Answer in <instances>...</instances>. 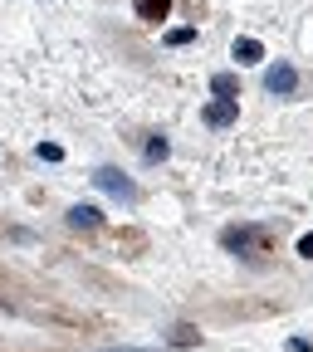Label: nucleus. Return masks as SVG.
I'll list each match as a JSON object with an SVG mask.
<instances>
[{
	"label": "nucleus",
	"mask_w": 313,
	"mask_h": 352,
	"mask_svg": "<svg viewBox=\"0 0 313 352\" xmlns=\"http://www.w3.org/2000/svg\"><path fill=\"white\" fill-rule=\"evenodd\" d=\"M211 94H215V98H235V94H240V78H235V74H215V78H211Z\"/></svg>",
	"instance_id": "6e6552de"
},
{
	"label": "nucleus",
	"mask_w": 313,
	"mask_h": 352,
	"mask_svg": "<svg viewBox=\"0 0 313 352\" xmlns=\"http://www.w3.org/2000/svg\"><path fill=\"white\" fill-rule=\"evenodd\" d=\"M191 39H196V34H191L186 25H182V30H171V34H166V44H191Z\"/></svg>",
	"instance_id": "9b49d317"
},
{
	"label": "nucleus",
	"mask_w": 313,
	"mask_h": 352,
	"mask_svg": "<svg viewBox=\"0 0 313 352\" xmlns=\"http://www.w3.org/2000/svg\"><path fill=\"white\" fill-rule=\"evenodd\" d=\"M138 15L157 25V20H166V15H171V0H138Z\"/></svg>",
	"instance_id": "423d86ee"
},
{
	"label": "nucleus",
	"mask_w": 313,
	"mask_h": 352,
	"mask_svg": "<svg viewBox=\"0 0 313 352\" xmlns=\"http://www.w3.org/2000/svg\"><path fill=\"white\" fill-rule=\"evenodd\" d=\"M264 245H270V235H264L259 226H235V230H226V250H235V254L264 250Z\"/></svg>",
	"instance_id": "f257e3e1"
},
{
	"label": "nucleus",
	"mask_w": 313,
	"mask_h": 352,
	"mask_svg": "<svg viewBox=\"0 0 313 352\" xmlns=\"http://www.w3.org/2000/svg\"><path fill=\"white\" fill-rule=\"evenodd\" d=\"M108 352H152V347H108Z\"/></svg>",
	"instance_id": "ddd939ff"
},
{
	"label": "nucleus",
	"mask_w": 313,
	"mask_h": 352,
	"mask_svg": "<svg viewBox=\"0 0 313 352\" xmlns=\"http://www.w3.org/2000/svg\"><path fill=\"white\" fill-rule=\"evenodd\" d=\"M235 122V98H215L206 103V127H230Z\"/></svg>",
	"instance_id": "20e7f679"
},
{
	"label": "nucleus",
	"mask_w": 313,
	"mask_h": 352,
	"mask_svg": "<svg viewBox=\"0 0 313 352\" xmlns=\"http://www.w3.org/2000/svg\"><path fill=\"white\" fill-rule=\"evenodd\" d=\"M294 83H299L294 64H270V74H264V88H270V94H294Z\"/></svg>",
	"instance_id": "7ed1b4c3"
},
{
	"label": "nucleus",
	"mask_w": 313,
	"mask_h": 352,
	"mask_svg": "<svg viewBox=\"0 0 313 352\" xmlns=\"http://www.w3.org/2000/svg\"><path fill=\"white\" fill-rule=\"evenodd\" d=\"M235 59L240 64H259L264 59V44L259 39H235Z\"/></svg>",
	"instance_id": "0eeeda50"
},
{
	"label": "nucleus",
	"mask_w": 313,
	"mask_h": 352,
	"mask_svg": "<svg viewBox=\"0 0 313 352\" xmlns=\"http://www.w3.org/2000/svg\"><path fill=\"white\" fill-rule=\"evenodd\" d=\"M69 226H74V230H98V226H103V210H98V206H74V210H69Z\"/></svg>",
	"instance_id": "39448f33"
},
{
	"label": "nucleus",
	"mask_w": 313,
	"mask_h": 352,
	"mask_svg": "<svg viewBox=\"0 0 313 352\" xmlns=\"http://www.w3.org/2000/svg\"><path fill=\"white\" fill-rule=\"evenodd\" d=\"M39 157H44V162H59V157H64V147H54V142H39Z\"/></svg>",
	"instance_id": "9d476101"
},
{
	"label": "nucleus",
	"mask_w": 313,
	"mask_h": 352,
	"mask_svg": "<svg viewBox=\"0 0 313 352\" xmlns=\"http://www.w3.org/2000/svg\"><path fill=\"white\" fill-rule=\"evenodd\" d=\"M299 254H303V259H313V235H303V240H299Z\"/></svg>",
	"instance_id": "f8f14e48"
},
{
	"label": "nucleus",
	"mask_w": 313,
	"mask_h": 352,
	"mask_svg": "<svg viewBox=\"0 0 313 352\" xmlns=\"http://www.w3.org/2000/svg\"><path fill=\"white\" fill-rule=\"evenodd\" d=\"M142 157H147V162H162V157H166V138H152V142L142 147Z\"/></svg>",
	"instance_id": "1a4fd4ad"
},
{
	"label": "nucleus",
	"mask_w": 313,
	"mask_h": 352,
	"mask_svg": "<svg viewBox=\"0 0 313 352\" xmlns=\"http://www.w3.org/2000/svg\"><path fill=\"white\" fill-rule=\"evenodd\" d=\"M94 182H98V186H103V191H108L113 201H122V206H127L132 196H138V191H132V182H127V176H122V171H113V166H103V171L94 176Z\"/></svg>",
	"instance_id": "f03ea898"
}]
</instances>
